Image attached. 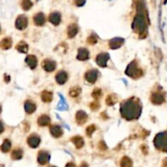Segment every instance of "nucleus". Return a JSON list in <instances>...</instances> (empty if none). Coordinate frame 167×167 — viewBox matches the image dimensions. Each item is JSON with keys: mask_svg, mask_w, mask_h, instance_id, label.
<instances>
[{"mask_svg": "<svg viewBox=\"0 0 167 167\" xmlns=\"http://www.w3.org/2000/svg\"><path fill=\"white\" fill-rule=\"evenodd\" d=\"M49 21L53 23L54 25H57L60 21V14L58 12H53L52 14L50 15L49 17Z\"/></svg>", "mask_w": 167, "mask_h": 167, "instance_id": "39448f33", "label": "nucleus"}, {"mask_svg": "<svg viewBox=\"0 0 167 167\" xmlns=\"http://www.w3.org/2000/svg\"><path fill=\"white\" fill-rule=\"evenodd\" d=\"M26 60H30V61H27V62H28V64L30 65L31 68H34L36 66V59L34 56H29Z\"/></svg>", "mask_w": 167, "mask_h": 167, "instance_id": "aec40b11", "label": "nucleus"}, {"mask_svg": "<svg viewBox=\"0 0 167 167\" xmlns=\"http://www.w3.org/2000/svg\"><path fill=\"white\" fill-rule=\"evenodd\" d=\"M71 141L75 144L77 148H80L84 145V140L80 137H75L73 139H71Z\"/></svg>", "mask_w": 167, "mask_h": 167, "instance_id": "0eeeda50", "label": "nucleus"}, {"mask_svg": "<svg viewBox=\"0 0 167 167\" xmlns=\"http://www.w3.org/2000/svg\"><path fill=\"white\" fill-rule=\"evenodd\" d=\"M87 120V115L85 112L83 111H79V112L76 114V121L78 122V124H84V123Z\"/></svg>", "mask_w": 167, "mask_h": 167, "instance_id": "7ed1b4c3", "label": "nucleus"}, {"mask_svg": "<svg viewBox=\"0 0 167 167\" xmlns=\"http://www.w3.org/2000/svg\"><path fill=\"white\" fill-rule=\"evenodd\" d=\"M78 58L79 59H87L88 58V52L86 49H83V50H80V55L78 56Z\"/></svg>", "mask_w": 167, "mask_h": 167, "instance_id": "5701e85b", "label": "nucleus"}, {"mask_svg": "<svg viewBox=\"0 0 167 167\" xmlns=\"http://www.w3.org/2000/svg\"><path fill=\"white\" fill-rule=\"evenodd\" d=\"M39 142H40V139H39V138H37V137H31V138L28 139L29 144H30L31 147H33V148H35L36 146L39 145Z\"/></svg>", "mask_w": 167, "mask_h": 167, "instance_id": "f8f14e48", "label": "nucleus"}, {"mask_svg": "<svg viewBox=\"0 0 167 167\" xmlns=\"http://www.w3.org/2000/svg\"><path fill=\"white\" fill-rule=\"evenodd\" d=\"M34 20H35V22L37 26H42L45 21L44 17V15L42 13H39V14L36 15Z\"/></svg>", "mask_w": 167, "mask_h": 167, "instance_id": "423d86ee", "label": "nucleus"}, {"mask_svg": "<svg viewBox=\"0 0 167 167\" xmlns=\"http://www.w3.org/2000/svg\"><path fill=\"white\" fill-rule=\"evenodd\" d=\"M26 25H27V19H26V17L20 16V17L17 19V21H16V26H17V28L20 29V30H22V29L26 28Z\"/></svg>", "mask_w": 167, "mask_h": 167, "instance_id": "f257e3e1", "label": "nucleus"}, {"mask_svg": "<svg viewBox=\"0 0 167 167\" xmlns=\"http://www.w3.org/2000/svg\"><path fill=\"white\" fill-rule=\"evenodd\" d=\"M120 165L121 167H131L132 166V161L130 158L125 157L122 158V160L120 161Z\"/></svg>", "mask_w": 167, "mask_h": 167, "instance_id": "9d476101", "label": "nucleus"}, {"mask_svg": "<svg viewBox=\"0 0 167 167\" xmlns=\"http://www.w3.org/2000/svg\"><path fill=\"white\" fill-rule=\"evenodd\" d=\"M80 93V90L77 87H74L72 88L71 90H70V95L72 96L73 98H75L79 95V94Z\"/></svg>", "mask_w": 167, "mask_h": 167, "instance_id": "412c9836", "label": "nucleus"}, {"mask_svg": "<svg viewBox=\"0 0 167 167\" xmlns=\"http://www.w3.org/2000/svg\"><path fill=\"white\" fill-rule=\"evenodd\" d=\"M49 118L48 117L47 115H42L41 117L39 119L38 122H39V125H47L49 124Z\"/></svg>", "mask_w": 167, "mask_h": 167, "instance_id": "9b49d317", "label": "nucleus"}, {"mask_svg": "<svg viewBox=\"0 0 167 167\" xmlns=\"http://www.w3.org/2000/svg\"><path fill=\"white\" fill-rule=\"evenodd\" d=\"M2 131H3V126H2V124L1 123V121H0V134H1Z\"/></svg>", "mask_w": 167, "mask_h": 167, "instance_id": "c85d7f7f", "label": "nucleus"}, {"mask_svg": "<svg viewBox=\"0 0 167 167\" xmlns=\"http://www.w3.org/2000/svg\"><path fill=\"white\" fill-rule=\"evenodd\" d=\"M78 32V29L77 27L75 26H70V31H69L68 33H69V36L70 37H72V36L75 35V34L77 33Z\"/></svg>", "mask_w": 167, "mask_h": 167, "instance_id": "b1692460", "label": "nucleus"}, {"mask_svg": "<svg viewBox=\"0 0 167 167\" xmlns=\"http://www.w3.org/2000/svg\"><path fill=\"white\" fill-rule=\"evenodd\" d=\"M0 111H1V107H0Z\"/></svg>", "mask_w": 167, "mask_h": 167, "instance_id": "7c9ffc66", "label": "nucleus"}, {"mask_svg": "<svg viewBox=\"0 0 167 167\" xmlns=\"http://www.w3.org/2000/svg\"><path fill=\"white\" fill-rule=\"evenodd\" d=\"M10 148H11V143L8 140H5L2 146H1V150L3 152H7L10 150Z\"/></svg>", "mask_w": 167, "mask_h": 167, "instance_id": "4468645a", "label": "nucleus"}, {"mask_svg": "<svg viewBox=\"0 0 167 167\" xmlns=\"http://www.w3.org/2000/svg\"><path fill=\"white\" fill-rule=\"evenodd\" d=\"M86 78L87 80L90 81V82H94L95 80L97 79V75L96 72H94V71H90L89 73L86 75Z\"/></svg>", "mask_w": 167, "mask_h": 167, "instance_id": "f3484780", "label": "nucleus"}, {"mask_svg": "<svg viewBox=\"0 0 167 167\" xmlns=\"http://www.w3.org/2000/svg\"><path fill=\"white\" fill-rule=\"evenodd\" d=\"M42 99H43V101L45 102H48L52 101V94L50 92H48V91L43 92Z\"/></svg>", "mask_w": 167, "mask_h": 167, "instance_id": "6e6552de", "label": "nucleus"}, {"mask_svg": "<svg viewBox=\"0 0 167 167\" xmlns=\"http://www.w3.org/2000/svg\"><path fill=\"white\" fill-rule=\"evenodd\" d=\"M12 45V40L9 38H6L4 40H2L0 43V48L2 49H7L9 48Z\"/></svg>", "mask_w": 167, "mask_h": 167, "instance_id": "20e7f679", "label": "nucleus"}, {"mask_svg": "<svg viewBox=\"0 0 167 167\" xmlns=\"http://www.w3.org/2000/svg\"><path fill=\"white\" fill-rule=\"evenodd\" d=\"M80 167H88V165H86V164H85V163H83L82 165H81V166Z\"/></svg>", "mask_w": 167, "mask_h": 167, "instance_id": "c756f323", "label": "nucleus"}, {"mask_svg": "<svg viewBox=\"0 0 167 167\" xmlns=\"http://www.w3.org/2000/svg\"><path fill=\"white\" fill-rule=\"evenodd\" d=\"M49 167H54V166H49Z\"/></svg>", "mask_w": 167, "mask_h": 167, "instance_id": "2f4dec72", "label": "nucleus"}, {"mask_svg": "<svg viewBox=\"0 0 167 167\" xmlns=\"http://www.w3.org/2000/svg\"><path fill=\"white\" fill-rule=\"evenodd\" d=\"M94 131H95V127H94V125H91V126H90V127L87 129V134L88 135H91L93 132Z\"/></svg>", "mask_w": 167, "mask_h": 167, "instance_id": "393cba45", "label": "nucleus"}, {"mask_svg": "<svg viewBox=\"0 0 167 167\" xmlns=\"http://www.w3.org/2000/svg\"><path fill=\"white\" fill-rule=\"evenodd\" d=\"M100 95H101V90H94V92L93 93V97H94V98H99Z\"/></svg>", "mask_w": 167, "mask_h": 167, "instance_id": "a878e982", "label": "nucleus"}, {"mask_svg": "<svg viewBox=\"0 0 167 167\" xmlns=\"http://www.w3.org/2000/svg\"><path fill=\"white\" fill-rule=\"evenodd\" d=\"M43 66H44V68H45V70L47 71H52V70L55 67L54 64L52 63V61H44L43 62Z\"/></svg>", "mask_w": 167, "mask_h": 167, "instance_id": "1a4fd4ad", "label": "nucleus"}, {"mask_svg": "<svg viewBox=\"0 0 167 167\" xmlns=\"http://www.w3.org/2000/svg\"><path fill=\"white\" fill-rule=\"evenodd\" d=\"M21 157H22V151L20 150V149H16L12 152V157L14 160H18L20 158H21Z\"/></svg>", "mask_w": 167, "mask_h": 167, "instance_id": "dca6fc26", "label": "nucleus"}, {"mask_svg": "<svg viewBox=\"0 0 167 167\" xmlns=\"http://www.w3.org/2000/svg\"><path fill=\"white\" fill-rule=\"evenodd\" d=\"M75 3L77 6H83L85 3V0H75Z\"/></svg>", "mask_w": 167, "mask_h": 167, "instance_id": "bb28decb", "label": "nucleus"}, {"mask_svg": "<svg viewBox=\"0 0 167 167\" xmlns=\"http://www.w3.org/2000/svg\"><path fill=\"white\" fill-rule=\"evenodd\" d=\"M35 109V106L34 105L33 102H26V111L28 113L33 112Z\"/></svg>", "mask_w": 167, "mask_h": 167, "instance_id": "2eb2a0df", "label": "nucleus"}, {"mask_svg": "<svg viewBox=\"0 0 167 167\" xmlns=\"http://www.w3.org/2000/svg\"><path fill=\"white\" fill-rule=\"evenodd\" d=\"M66 80V74L63 73V72H61V73H59L58 75H56V81H58L61 85H62Z\"/></svg>", "mask_w": 167, "mask_h": 167, "instance_id": "a211bd4d", "label": "nucleus"}, {"mask_svg": "<svg viewBox=\"0 0 167 167\" xmlns=\"http://www.w3.org/2000/svg\"><path fill=\"white\" fill-rule=\"evenodd\" d=\"M21 5H22L24 10H29L32 7V2H31V0H23Z\"/></svg>", "mask_w": 167, "mask_h": 167, "instance_id": "6ab92c4d", "label": "nucleus"}, {"mask_svg": "<svg viewBox=\"0 0 167 167\" xmlns=\"http://www.w3.org/2000/svg\"><path fill=\"white\" fill-rule=\"evenodd\" d=\"M66 167H75V165H74L73 163H68V164L66 165Z\"/></svg>", "mask_w": 167, "mask_h": 167, "instance_id": "cd10ccee", "label": "nucleus"}, {"mask_svg": "<svg viewBox=\"0 0 167 167\" xmlns=\"http://www.w3.org/2000/svg\"><path fill=\"white\" fill-rule=\"evenodd\" d=\"M48 160H49V155L48 154H47L46 152H41L40 153L39 157H38V161L41 165L46 164L48 161Z\"/></svg>", "mask_w": 167, "mask_h": 167, "instance_id": "f03ea898", "label": "nucleus"}, {"mask_svg": "<svg viewBox=\"0 0 167 167\" xmlns=\"http://www.w3.org/2000/svg\"><path fill=\"white\" fill-rule=\"evenodd\" d=\"M17 48L20 51V52H27V45H26L25 43H21L20 44L17 45Z\"/></svg>", "mask_w": 167, "mask_h": 167, "instance_id": "4be33fe9", "label": "nucleus"}, {"mask_svg": "<svg viewBox=\"0 0 167 167\" xmlns=\"http://www.w3.org/2000/svg\"><path fill=\"white\" fill-rule=\"evenodd\" d=\"M50 132L52 133V135L54 137H60V135H61L62 132H61V129L58 126H53V127L50 130Z\"/></svg>", "mask_w": 167, "mask_h": 167, "instance_id": "ddd939ff", "label": "nucleus"}]
</instances>
